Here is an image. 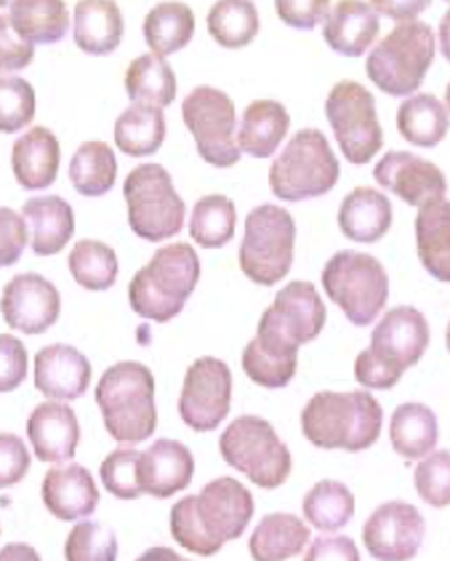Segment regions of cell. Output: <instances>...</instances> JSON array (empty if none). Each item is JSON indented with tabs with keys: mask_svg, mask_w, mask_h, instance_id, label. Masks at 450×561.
Returning <instances> with one entry per match:
<instances>
[{
	"mask_svg": "<svg viewBox=\"0 0 450 561\" xmlns=\"http://www.w3.org/2000/svg\"><path fill=\"white\" fill-rule=\"evenodd\" d=\"M255 512L251 492L231 477L208 482L200 494H191L172 506L171 534L184 550L201 558L216 556L247 530Z\"/></svg>",
	"mask_w": 450,
	"mask_h": 561,
	"instance_id": "1",
	"label": "cell"
},
{
	"mask_svg": "<svg viewBox=\"0 0 450 561\" xmlns=\"http://www.w3.org/2000/svg\"><path fill=\"white\" fill-rule=\"evenodd\" d=\"M383 410L370 391H319L300 413L302 435L324 451L360 453L380 439Z\"/></svg>",
	"mask_w": 450,
	"mask_h": 561,
	"instance_id": "2",
	"label": "cell"
},
{
	"mask_svg": "<svg viewBox=\"0 0 450 561\" xmlns=\"http://www.w3.org/2000/svg\"><path fill=\"white\" fill-rule=\"evenodd\" d=\"M429 342V322L419 309L409 305L390 309L371 332L370 346L354 362V378L370 390H391L419 364Z\"/></svg>",
	"mask_w": 450,
	"mask_h": 561,
	"instance_id": "3",
	"label": "cell"
},
{
	"mask_svg": "<svg viewBox=\"0 0 450 561\" xmlns=\"http://www.w3.org/2000/svg\"><path fill=\"white\" fill-rule=\"evenodd\" d=\"M154 376L140 362H117L95 388L105 430L115 442H147L159 425Z\"/></svg>",
	"mask_w": 450,
	"mask_h": 561,
	"instance_id": "4",
	"label": "cell"
},
{
	"mask_svg": "<svg viewBox=\"0 0 450 561\" xmlns=\"http://www.w3.org/2000/svg\"><path fill=\"white\" fill-rule=\"evenodd\" d=\"M200 280V257L188 243L164 245L135 273L129 285L130 309L149 321H172L181 314Z\"/></svg>",
	"mask_w": 450,
	"mask_h": 561,
	"instance_id": "5",
	"label": "cell"
},
{
	"mask_svg": "<svg viewBox=\"0 0 450 561\" xmlns=\"http://www.w3.org/2000/svg\"><path fill=\"white\" fill-rule=\"evenodd\" d=\"M435 32L427 22H397L366 60L368 78L391 98L419 90L435 61Z\"/></svg>",
	"mask_w": 450,
	"mask_h": 561,
	"instance_id": "6",
	"label": "cell"
},
{
	"mask_svg": "<svg viewBox=\"0 0 450 561\" xmlns=\"http://www.w3.org/2000/svg\"><path fill=\"white\" fill-rule=\"evenodd\" d=\"M341 181V162L326 135L319 129H300L285 151L270 164L269 186L285 202L324 196Z\"/></svg>",
	"mask_w": 450,
	"mask_h": 561,
	"instance_id": "7",
	"label": "cell"
},
{
	"mask_svg": "<svg viewBox=\"0 0 450 561\" xmlns=\"http://www.w3.org/2000/svg\"><path fill=\"white\" fill-rule=\"evenodd\" d=\"M326 324V305L311 280H290L261 317L253 341L282 358H299V348L316 341Z\"/></svg>",
	"mask_w": 450,
	"mask_h": 561,
	"instance_id": "8",
	"label": "cell"
},
{
	"mask_svg": "<svg viewBox=\"0 0 450 561\" xmlns=\"http://www.w3.org/2000/svg\"><path fill=\"white\" fill-rule=\"evenodd\" d=\"M322 285L332 302L356 327L378 319L390 299V277L380 261L368 253L344 250L332 255L322 271Z\"/></svg>",
	"mask_w": 450,
	"mask_h": 561,
	"instance_id": "9",
	"label": "cell"
},
{
	"mask_svg": "<svg viewBox=\"0 0 450 561\" xmlns=\"http://www.w3.org/2000/svg\"><path fill=\"white\" fill-rule=\"evenodd\" d=\"M223 461L245 474L261 489H279L292 471V455L280 442L269 421L259 415H241L221 433Z\"/></svg>",
	"mask_w": 450,
	"mask_h": 561,
	"instance_id": "10",
	"label": "cell"
},
{
	"mask_svg": "<svg viewBox=\"0 0 450 561\" xmlns=\"http://www.w3.org/2000/svg\"><path fill=\"white\" fill-rule=\"evenodd\" d=\"M297 226L289 211L263 204L247 214L240 267L253 283L273 287L289 275L295 261Z\"/></svg>",
	"mask_w": 450,
	"mask_h": 561,
	"instance_id": "11",
	"label": "cell"
},
{
	"mask_svg": "<svg viewBox=\"0 0 450 561\" xmlns=\"http://www.w3.org/2000/svg\"><path fill=\"white\" fill-rule=\"evenodd\" d=\"M129 226L142 240L159 243L181 233L186 206L161 164H140L123 184Z\"/></svg>",
	"mask_w": 450,
	"mask_h": 561,
	"instance_id": "12",
	"label": "cell"
},
{
	"mask_svg": "<svg viewBox=\"0 0 450 561\" xmlns=\"http://www.w3.org/2000/svg\"><path fill=\"white\" fill-rule=\"evenodd\" d=\"M326 117L346 161L364 167L381 151L383 129L376 100L358 81L344 80L332 88L326 100Z\"/></svg>",
	"mask_w": 450,
	"mask_h": 561,
	"instance_id": "13",
	"label": "cell"
},
{
	"mask_svg": "<svg viewBox=\"0 0 450 561\" xmlns=\"http://www.w3.org/2000/svg\"><path fill=\"white\" fill-rule=\"evenodd\" d=\"M182 119L196 140L201 159L218 167L230 169L241 159L235 137V103L228 93L200 85L192 90L182 103Z\"/></svg>",
	"mask_w": 450,
	"mask_h": 561,
	"instance_id": "14",
	"label": "cell"
},
{
	"mask_svg": "<svg viewBox=\"0 0 450 561\" xmlns=\"http://www.w3.org/2000/svg\"><path fill=\"white\" fill-rule=\"evenodd\" d=\"M230 366L214 356L192 364L182 386L178 413L182 421L198 433L214 432L231 410Z\"/></svg>",
	"mask_w": 450,
	"mask_h": 561,
	"instance_id": "15",
	"label": "cell"
},
{
	"mask_svg": "<svg viewBox=\"0 0 450 561\" xmlns=\"http://www.w3.org/2000/svg\"><path fill=\"white\" fill-rule=\"evenodd\" d=\"M427 522L413 504L390 501L371 512L361 540L376 561H411L419 553Z\"/></svg>",
	"mask_w": 450,
	"mask_h": 561,
	"instance_id": "16",
	"label": "cell"
},
{
	"mask_svg": "<svg viewBox=\"0 0 450 561\" xmlns=\"http://www.w3.org/2000/svg\"><path fill=\"white\" fill-rule=\"evenodd\" d=\"M0 312L14 331L42 334L60 319V293L51 280L38 273H21L7 283Z\"/></svg>",
	"mask_w": 450,
	"mask_h": 561,
	"instance_id": "17",
	"label": "cell"
},
{
	"mask_svg": "<svg viewBox=\"0 0 450 561\" xmlns=\"http://www.w3.org/2000/svg\"><path fill=\"white\" fill-rule=\"evenodd\" d=\"M373 179L419 210L430 202L442 201L447 194V179L439 167L413 152H385L373 169Z\"/></svg>",
	"mask_w": 450,
	"mask_h": 561,
	"instance_id": "18",
	"label": "cell"
},
{
	"mask_svg": "<svg viewBox=\"0 0 450 561\" xmlns=\"http://www.w3.org/2000/svg\"><path fill=\"white\" fill-rule=\"evenodd\" d=\"M194 469V457L186 445L172 439H159L147 451L140 453L137 465L140 492L159 501L171 499L188 489Z\"/></svg>",
	"mask_w": 450,
	"mask_h": 561,
	"instance_id": "19",
	"label": "cell"
},
{
	"mask_svg": "<svg viewBox=\"0 0 450 561\" xmlns=\"http://www.w3.org/2000/svg\"><path fill=\"white\" fill-rule=\"evenodd\" d=\"M91 364L70 344H51L34 358V386L50 400L71 401L85 396Z\"/></svg>",
	"mask_w": 450,
	"mask_h": 561,
	"instance_id": "20",
	"label": "cell"
},
{
	"mask_svg": "<svg viewBox=\"0 0 450 561\" xmlns=\"http://www.w3.org/2000/svg\"><path fill=\"white\" fill-rule=\"evenodd\" d=\"M26 433L42 462L70 461L78 451L81 430L76 411L66 403L48 401L32 411Z\"/></svg>",
	"mask_w": 450,
	"mask_h": 561,
	"instance_id": "21",
	"label": "cell"
},
{
	"mask_svg": "<svg viewBox=\"0 0 450 561\" xmlns=\"http://www.w3.org/2000/svg\"><path fill=\"white\" fill-rule=\"evenodd\" d=\"M42 501L54 518L76 522L91 516L100 504V491L91 472L78 462L60 465L46 472Z\"/></svg>",
	"mask_w": 450,
	"mask_h": 561,
	"instance_id": "22",
	"label": "cell"
},
{
	"mask_svg": "<svg viewBox=\"0 0 450 561\" xmlns=\"http://www.w3.org/2000/svg\"><path fill=\"white\" fill-rule=\"evenodd\" d=\"M12 172L22 188L44 191L58 179L61 151L56 135L46 127H32L12 147Z\"/></svg>",
	"mask_w": 450,
	"mask_h": 561,
	"instance_id": "23",
	"label": "cell"
},
{
	"mask_svg": "<svg viewBox=\"0 0 450 561\" xmlns=\"http://www.w3.org/2000/svg\"><path fill=\"white\" fill-rule=\"evenodd\" d=\"M380 34V16L368 2L344 0L332 9L322 36L332 50L346 58L364 56Z\"/></svg>",
	"mask_w": 450,
	"mask_h": 561,
	"instance_id": "24",
	"label": "cell"
},
{
	"mask_svg": "<svg viewBox=\"0 0 450 561\" xmlns=\"http://www.w3.org/2000/svg\"><path fill=\"white\" fill-rule=\"evenodd\" d=\"M22 218L32 233V251L42 257L60 253L76 231V216L60 196L31 198L22 206Z\"/></svg>",
	"mask_w": 450,
	"mask_h": 561,
	"instance_id": "25",
	"label": "cell"
},
{
	"mask_svg": "<svg viewBox=\"0 0 450 561\" xmlns=\"http://www.w3.org/2000/svg\"><path fill=\"white\" fill-rule=\"evenodd\" d=\"M391 221L390 198L370 186H360L342 201L338 224L342 233L356 243L380 241L390 231Z\"/></svg>",
	"mask_w": 450,
	"mask_h": 561,
	"instance_id": "26",
	"label": "cell"
},
{
	"mask_svg": "<svg viewBox=\"0 0 450 561\" xmlns=\"http://www.w3.org/2000/svg\"><path fill=\"white\" fill-rule=\"evenodd\" d=\"M393 451L407 461H419L435 451L439 442V423L435 411L419 401L401 403L390 423Z\"/></svg>",
	"mask_w": 450,
	"mask_h": 561,
	"instance_id": "27",
	"label": "cell"
},
{
	"mask_svg": "<svg viewBox=\"0 0 450 561\" xmlns=\"http://www.w3.org/2000/svg\"><path fill=\"white\" fill-rule=\"evenodd\" d=\"M290 127L289 111L279 101L257 100L243 111L238 147L255 159H269Z\"/></svg>",
	"mask_w": 450,
	"mask_h": 561,
	"instance_id": "28",
	"label": "cell"
},
{
	"mask_svg": "<svg viewBox=\"0 0 450 561\" xmlns=\"http://www.w3.org/2000/svg\"><path fill=\"white\" fill-rule=\"evenodd\" d=\"M73 41L90 56H107L123 41V16L119 7L107 0H83L76 7Z\"/></svg>",
	"mask_w": 450,
	"mask_h": 561,
	"instance_id": "29",
	"label": "cell"
},
{
	"mask_svg": "<svg viewBox=\"0 0 450 561\" xmlns=\"http://www.w3.org/2000/svg\"><path fill=\"white\" fill-rule=\"evenodd\" d=\"M311 530L295 514L275 512L261 518L250 538L253 561H287L309 546Z\"/></svg>",
	"mask_w": 450,
	"mask_h": 561,
	"instance_id": "30",
	"label": "cell"
},
{
	"mask_svg": "<svg viewBox=\"0 0 450 561\" xmlns=\"http://www.w3.org/2000/svg\"><path fill=\"white\" fill-rule=\"evenodd\" d=\"M415 240L423 267L450 283V202H430L415 218Z\"/></svg>",
	"mask_w": 450,
	"mask_h": 561,
	"instance_id": "31",
	"label": "cell"
},
{
	"mask_svg": "<svg viewBox=\"0 0 450 561\" xmlns=\"http://www.w3.org/2000/svg\"><path fill=\"white\" fill-rule=\"evenodd\" d=\"M449 111L430 93H419L403 101L397 110L401 137L423 149L437 147L449 133Z\"/></svg>",
	"mask_w": 450,
	"mask_h": 561,
	"instance_id": "32",
	"label": "cell"
},
{
	"mask_svg": "<svg viewBox=\"0 0 450 561\" xmlns=\"http://www.w3.org/2000/svg\"><path fill=\"white\" fill-rule=\"evenodd\" d=\"M11 22L22 41L56 44L70 28V12L60 0H19L11 4Z\"/></svg>",
	"mask_w": 450,
	"mask_h": 561,
	"instance_id": "33",
	"label": "cell"
},
{
	"mask_svg": "<svg viewBox=\"0 0 450 561\" xmlns=\"http://www.w3.org/2000/svg\"><path fill=\"white\" fill-rule=\"evenodd\" d=\"M166 119L159 107L132 103L115 121V142L129 157H149L162 147Z\"/></svg>",
	"mask_w": 450,
	"mask_h": 561,
	"instance_id": "34",
	"label": "cell"
},
{
	"mask_svg": "<svg viewBox=\"0 0 450 561\" xmlns=\"http://www.w3.org/2000/svg\"><path fill=\"white\" fill-rule=\"evenodd\" d=\"M196 31V19L191 7L182 2L157 4L145 19V41L157 56H171L191 44Z\"/></svg>",
	"mask_w": 450,
	"mask_h": 561,
	"instance_id": "35",
	"label": "cell"
},
{
	"mask_svg": "<svg viewBox=\"0 0 450 561\" xmlns=\"http://www.w3.org/2000/svg\"><path fill=\"white\" fill-rule=\"evenodd\" d=\"M130 100L164 110L176 100V76L171 64L157 54H142L130 61L125 76Z\"/></svg>",
	"mask_w": 450,
	"mask_h": 561,
	"instance_id": "36",
	"label": "cell"
},
{
	"mask_svg": "<svg viewBox=\"0 0 450 561\" xmlns=\"http://www.w3.org/2000/svg\"><path fill=\"white\" fill-rule=\"evenodd\" d=\"M70 181L81 196L100 198L115 186L117 159L107 142H83L71 157Z\"/></svg>",
	"mask_w": 450,
	"mask_h": 561,
	"instance_id": "37",
	"label": "cell"
},
{
	"mask_svg": "<svg viewBox=\"0 0 450 561\" xmlns=\"http://www.w3.org/2000/svg\"><path fill=\"white\" fill-rule=\"evenodd\" d=\"M356 512V499L350 489L341 481L316 482L304 494L302 514L312 528L321 531L342 530L348 526Z\"/></svg>",
	"mask_w": 450,
	"mask_h": 561,
	"instance_id": "38",
	"label": "cell"
},
{
	"mask_svg": "<svg viewBox=\"0 0 450 561\" xmlns=\"http://www.w3.org/2000/svg\"><path fill=\"white\" fill-rule=\"evenodd\" d=\"M259 12L253 2L223 0L216 2L208 14L211 38L228 50H240L259 34Z\"/></svg>",
	"mask_w": 450,
	"mask_h": 561,
	"instance_id": "39",
	"label": "cell"
},
{
	"mask_svg": "<svg viewBox=\"0 0 450 561\" xmlns=\"http://www.w3.org/2000/svg\"><path fill=\"white\" fill-rule=\"evenodd\" d=\"M235 224H238V211L230 198L221 194L204 196L196 202L192 210V240L206 250H218L233 240Z\"/></svg>",
	"mask_w": 450,
	"mask_h": 561,
	"instance_id": "40",
	"label": "cell"
},
{
	"mask_svg": "<svg viewBox=\"0 0 450 561\" xmlns=\"http://www.w3.org/2000/svg\"><path fill=\"white\" fill-rule=\"evenodd\" d=\"M68 263L76 283L88 291H107L115 285L119 273L117 253L97 240L78 241Z\"/></svg>",
	"mask_w": 450,
	"mask_h": 561,
	"instance_id": "41",
	"label": "cell"
},
{
	"mask_svg": "<svg viewBox=\"0 0 450 561\" xmlns=\"http://www.w3.org/2000/svg\"><path fill=\"white\" fill-rule=\"evenodd\" d=\"M36 115V93L19 76L0 73V133L12 135L31 125Z\"/></svg>",
	"mask_w": 450,
	"mask_h": 561,
	"instance_id": "42",
	"label": "cell"
},
{
	"mask_svg": "<svg viewBox=\"0 0 450 561\" xmlns=\"http://www.w3.org/2000/svg\"><path fill=\"white\" fill-rule=\"evenodd\" d=\"M117 536L100 522H81L70 531L64 556L66 561H117Z\"/></svg>",
	"mask_w": 450,
	"mask_h": 561,
	"instance_id": "43",
	"label": "cell"
},
{
	"mask_svg": "<svg viewBox=\"0 0 450 561\" xmlns=\"http://www.w3.org/2000/svg\"><path fill=\"white\" fill-rule=\"evenodd\" d=\"M297 364L299 358L275 356L270 352L263 351L255 341H251L245 346L241 356V366L247 374V378L267 390H279L289 386V381L297 374Z\"/></svg>",
	"mask_w": 450,
	"mask_h": 561,
	"instance_id": "44",
	"label": "cell"
},
{
	"mask_svg": "<svg viewBox=\"0 0 450 561\" xmlns=\"http://www.w3.org/2000/svg\"><path fill=\"white\" fill-rule=\"evenodd\" d=\"M413 484L423 502L432 508L450 506V451H432L415 467Z\"/></svg>",
	"mask_w": 450,
	"mask_h": 561,
	"instance_id": "45",
	"label": "cell"
},
{
	"mask_svg": "<svg viewBox=\"0 0 450 561\" xmlns=\"http://www.w3.org/2000/svg\"><path fill=\"white\" fill-rule=\"evenodd\" d=\"M140 451L132 447H119L109 453L101 462V481L103 486L120 501L139 499V481H137V465Z\"/></svg>",
	"mask_w": 450,
	"mask_h": 561,
	"instance_id": "46",
	"label": "cell"
},
{
	"mask_svg": "<svg viewBox=\"0 0 450 561\" xmlns=\"http://www.w3.org/2000/svg\"><path fill=\"white\" fill-rule=\"evenodd\" d=\"M28 376V352L12 334H0V393L21 388Z\"/></svg>",
	"mask_w": 450,
	"mask_h": 561,
	"instance_id": "47",
	"label": "cell"
},
{
	"mask_svg": "<svg viewBox=\"0 0 450 561\" xmlns=\"http://www.w3.org/2000/svg\"><path fill=\"white\" fill-rule=\"evenodd\" d=\"M31 451L19 435L0 433V489L14 486L31 471Z\"/></svg>",
	"mask_w": 450,
	"mask_h": 561,
	"instance_id": "48",
	"label": "cell"
},
{
	"mask_svg": "<svg viewBox=\"0 0 450 561\" xmlns=\"http://www.w3.org/2000/svg\"><path fill=\"white\" fill-rule=\"evenodd\" d=\"M275 9L280 21L290 28H299V31H314L319 24L326 22L332 11L331 2L326 0H311V2L277 0Z\"/></svg>",
	"mask_w": 450,
	"mask_h": 561,
	"instance_id": "49",
	"label": "cell"
},
{
	"mask_svg": "<svg viewBox=\"0 0 450 561\" xmlns=\"http://www.w3.org/2000/svg\"><path fill=\"white\" fill-rule=\"evenodd\" d=\"M28 243V228L21 214L0 208V267H11L21 260Z\"/></svg>",
	"mask_w": 450,
	"mask_h": 561,
	"instance_id": "50",
	"label": "cell"
},
{
	"mask_svg": "<svg viewBox=\"0 0 450 561\" xmlns=\"http://www.w3.org/2000/svg\"><path fill=\"white\" fill-rule=\"evenodd\" d=\"M34 60V46L22 41L9 14H0V71L24 70Z\"/></svg>",
	"mask_w": 450,
	"mask_h": 561,
	"instance_id": "51",
	"label": "cell"
},
{
	"mask_svg": "<svg viewBox=\"0 0 450 561\" xmlns=\"http://www.w3.org/2000/svg\"><path fill=\"white\" fill-rule=\"evenodd\" d=\"M304 561H361L356 541L348 536H321L312 541Z\"/></svg>",
	"mask_w": 450,
	"mask_h": 561,
	"instance_id": "52",
	"label": "cell"
},
{
	"mask_svg": "<svg viewBox=\"0 0 450 561\" xmlns=\"http://www.w3.org/2000/svg\"><path fill=\"white\" fill-rule=\"evenodd\" d=\"M373 11L383 16H390L393 21L407 22L417 21L420 12L429 7V2H383V0H376L371 2Z\"/></svg>",
	"mask_w": 450,
	"mask_h": 561,
	"instance_id": "53",
	"label": "cell"
},
{
	"mask_svg": "<svg viewBox=\"0 0 450 561\" xmlns=\"http://www.w3.org/2000/svg\"><path fill=\"white\" fill-rule=\"evenodd\" d=\"M0 561H42L41 553L28 543H9L0 550Z\"/></svg>",
	"mask_w": 450,
	"mask_h": 561,
	"instance_id": "54",
	"label": "cell"
},
{
	"mask_svg": "<svg viewBox=\"0 0 450 561\" xmlns=\"http://www.w3.org/2000/svg\"><path fill=\"white\" fill-rule=\"evenodd\" d=\"M135 561H192L188 558L181 556L178 551L166 548V546H154L145 551L142 556H139Z\"/></svg>",
	"mask_w": 450,
	"mask_h": 561,
	"instance_id": "55",
	"label": "cell"
},
{
	"mask_svg": "<svg viewBox=\"0 0 450 561\" xmlns=\"http://www.w3.org/2000/svg\"><path fill=\"white\" fill-rule=\"evenodd\" d=\"M439 41H440V51H442V56H445V60L450 64V9L445 12V16H442V21L439 24Z\"/></svg>",
	"mask_w": 450,
	"mask_h": 561,
	"instance_id": "56",
	"label": "cell"
},
{
	"mask_svg": "<svg viewBox=\"0 0 450 561\" xmlns=\"http://www.w3.org/2000/svg\"><path fill=\"white\" fill-rule=\"evenodd\" d=\"M445 103H447L445 107L450 111V83L447 85V90H445Z\"/></svg>",
	"mask_w": 450,
	"mask_h": 561,
	"instance_id": "57",
	"label": "cell"
},
{
	"mask_svg": "<svg viewBox=\"0 0 450 561\" xmlns=\"http://www.w3.org/2000/svg\"><path fill=\"white\" fill-rule=\"evenodd\" d=\"M445 344H447V351L450 352V322L449 327H447V332H445Z\"/></svg>",
	"mask_w": 450,
	"mask_h": 561,
	"instance_id": "58",
	"label": "cell"
}]
</instances>
